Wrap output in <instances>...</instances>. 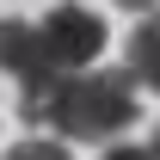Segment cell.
Masks as SVG:
<instances>
[{
	"label": "cell",
	"instance_id": "obj_2",
	"mask_svg": "<svg viewBox=\"0 0 160 160\" xmlns=\"http://www.w3.org/2000/svg\"><path fill=\"white\" fill-rule=\"evenodd\" d=\"M37 37H43V56H49L56 74H86L105 49V19L74 6V0H62V6H49L37 19Z\"/></svg>",
	"mask_w": 160,
	"mask_h": 160
},
{
	"label": "cell",
	"instance_id": "obj_5",
	"mask_svg": "<svg viewBox=\"0 0 160 160\" xmlns=\"http://www.w3.org/2000/svg\"><path fill=\"white\" fill-rule=\"evenodd\" d=\"M6 160H74L62 142H49V136H37V142H12L6 148Z\"/></svg>",
	"mask_w": 160,
	"mask_h": 160
},
{
	"label": "cell",
	"instance_id": "obj_3",
	"mask_svg": "<svg viewBox=\"0 0 160 160\" xmlns=\"http://www.w3.org/2000/svg\"><path fill=\"white\" fill-rule=\"evenodd\" d=\"M0 68H6V74H19L25 86H37V80L56 74V68H49V56H43L37 25H25V19H0Z\"/></svg>",
	"mask_w": 160,
	"mask_h": 160
},
{
	"label": "cell",
	"instance_id": "obj_6",
	"mask_svg": "<svg viewBox=\"0 0 160 160\" xmlns=\"http://www.w3.org/2000/svg\"><path fill=\"white\" fill-rule=\"evenodd\" d=\"M105 160H148V148H105Z\"/></svg>",
	"mask_w": 160,
	"mask_h": 160
},
{
	"label": "cell",
	"instance_id": "obj_7",
	"mask_svg": "<svg viewBox=\"0 0 160 160\" xmlns=\"http://www.w3.org/2000/svg\"><path fill=\"white\" fill-rule=\"evenodd\" d=\"M117 6H129V12H142V19L154 12V0H117Z\"/></svg>",
	"mask_w": 160,
	"mask_h": 160
},
{
	"label": "cell",
	"instance_id": "obj_4",
	"mask_svg": "<svg viewBox=\"0 0 160 160\" xmlns=\"http://www.w3.org/2000/svg\"><path fill=\"white\" fill-rule=\"evenodd\" d=\"M129 80H142L148 92H160V12L136 25V37H129Z\"/></svg>",
	"mask_w": 160,
	"mask_h": 160
},
{
	"label": "cell",
	"instance_id": "obj_8",
	"mask_svg": "<svg viewBox=\"0 0 160 160\" xmlns=\"http://www.w3.org/2000/svg\"><path fill=\"white\" fill-rule=\"evenodd\" d=\"M148 160H160V129H154V142H148Z\"/></svg>",
	"mask_w": 160,
	"mask_h": 160
},
{
	"label": "cell",
	"instance_id": "obj_1",
	"mask_svg": "<svg viewBox=\"0 0 160 160\" xmlns=\"http://www.w3.org/2000/svg\"><path fill=\"white\" fill-rule=\"evenodd\" d=\"M19 117L31 129L49 136H74V142H111L142 117L136 105V80L129 68H99V74H49L37 86L19 92Z\"/></svg>",
	"mask_w": 160,
	"mask_h": 160
}]
</instances>
